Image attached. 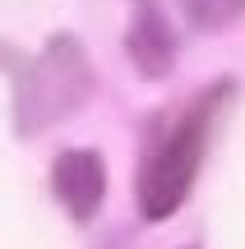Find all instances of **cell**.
Listing matches in <instances>:
<instances>
[{"label": "cell", "mask_w": 245, "mask_h": 249, "mask_svg": "<svg viewBox=\"0 0 245 249\" xmlns=\"http://www.w3.org/2000/svg\"><path fill=\"white\" fill-rule=\"evenodd\" d=\"M51 185H56V198H60L79 222H88V217L97 213V203H102V189H107L102 157L97 152H65V157H56Z\"/></svg>", "instance_id": "3"}, {"label": "cell", "mask_w": 245, "mask_h": 249, "mask_svg": "<svg viewBox=\"0 0 245 249\" xmlns=\"http://www.w3.org/2000/svg\"><path fill=\"white\" fill-rule=\"evenodd\" d=\"M88 88V74H83V55L74 51V42H56L51 51L37 60L33 83L23 88V102H19V129L33 134L42 129L46 120L65 116L74 102Z\"/></svg>", "instance_id": "2"}, {"label": "cell", "mask_w": 245, "mask_h": 249, "mask_svg": "<svg viewBox=\"0 0 245 249\" xmlns=\"http://www.w3.org/2000/svg\"><path fill=\"white\" fill-rule=\"evenodd\" d=\"M208 111H213V97H199L171 124V134H162V139L148 148V161H144V171H139V208H144L148 222L171 217L176 208H181V198L190 194L199 157H204Z\"/></svg>", "instance_id": "1"}, {"label": "cell", "mask_w": 245, "mask_h": 249, "mask_svg": "<svg viewBox=\"0 0 245 249\" xmlns=\"http://www.w3.org/2000/svg\"><path fill=\"white\" fill-rule=\"evenodd\" d=\"M185 5V14L194 18V23H222V18H231V14H241L245 9V0H181Z\"/></svg>", "instance_id": "4"}]
</instances>
